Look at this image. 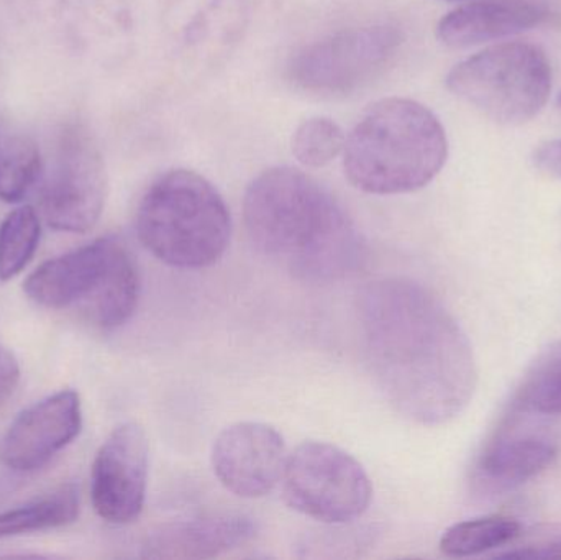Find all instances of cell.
Listing matches in <instances>:
<instances>
[{
	"instance_id": "cell-1",
	"label": "cell",
	"mask_w": 561,
	"mask_h": 560,
	"mask_svg": "<svg viewBox=\"0 0 561 560\" xmlns=\"http://www.w3.org/2000/svg\"><path fill=\"white\" fill-rule=\"evenodd\" d=\"M366 361L402 416L424 426L457 418L477 388V362L463 329L440 299L405 278L369 283L359 296Z\"/></svg>"
},
{
	"instance_id": "cell-2",
	"label": "cell",
	"mask_w": 561,
	"mask_h": 560,
	"mask_svg": "<svg viewBox=\"0 0 561 560\" xmlns=\"http://www.w3.org/2000/svg\"><path fill=\"white\" fill-rule=\"evenodd\" d=\"M247 232L260 252L304 279H335L358 268L362 236L336 197L290 167L263 171L243 199Z\"/></svg>"
},
{
	"instance_id": "cell-3",
	"label": "cell",
	"mask_w": 561,
	"mask_h": 560,
	"mask_svg": "<svg viewBox=\"0 0 561 560\" xmlns=\"http://www.w3.org/2000/svg\"><path fill=\"white\" fill-rule=\"evenodd\" d=\"M342 155L345 176L356 190L376 196L414 193L447 163V132L427 105L381 99L363 112Z\"/></svg>"
},
{
	"instance_id": "cell-4",
	"label": "cell",
	"mask_w": 561,
	"mask_h": 560,
	"mask_svg": "<svg viewBox=\"0 0 561 560\" xmlns=\"http://www.w3.org/2000/svg\"><path fill=\"white\" fill-rule=\"evenodd\" d=\"M135 224L145 249L181 270L216 265L232 237L226 201L210 181L190 170L157 178L138 204Z\"/></svg>"
},
{
	"instance_id": "cell-5",
	"label": "cell",
	"mask_w": 561,
	"mask_h": 560,
	"mask_svg": "<svg viewBox=\"0 0 561 560\" xmlns=\"http://www.w3.org/2000/svg\"><path fill=\"white\" fill-rule=\"evenodd\" d=\"M23 289L43 308L78 306L92 324L111 331L134 316L140 299V273L125 243L102 237L39 265Z\"/></svg>"
},
{
	"instance_id": "cell-6",
	"label": "cell",
	"mask_w": 561,
	"mask_h": 560,
	"mask_svg": "<svg viewBox=\"0 0 561 560\" xmlns=\"http://www.w3.org/2000/svg\"><path fill=\"white\" fill-rule=\"evenodd\" d=\"M447 88L455 98L501 125H523L540 114L552 92V66L533 43L491 46L451 68Z\"/></svg>"
},
{
	"instance_id": "cell-7",
	"label": "cell",
	"mask_w": 561,
	"mask_h": 560,
	"mask_svg": "<svg viewBox=\"0 0 561 560\" xmlns=\"http://www.w3.org/2000/svg\"><path fill=\"white\" fill-rule=\"evenodd\" d=\"M284 500L294 512L345 525L365 515L373 499L368 473L355 457L327 443L300 444L287 457Z\"/></svg>"
},
{
	"instance_id": "cell-8",
	"label": "cell",
	"mask_w": 561,
	"mask_h": 560,
	"mask_svg": "<svg viewBox=\"0 0 561 560\" xmlns=\"http://www.w3.org/2000/svg\"><path fill=\"white\" fill-rule=\"evenodd\" d=\"M404 36L398 26L342 30L304 46L290 59L294 88L316 95H348L382 75L398 56Z\"/></svg>"
},
{
	"instance_id": "cell-9",
	"label": "cell",
	"mask_w": 561,
	"mask_h": 560,
	"mask_svg": "<svg viewBox=\"0 0 561 560\" xmlns=\"http://www.w3.org/2000/svg\"><path fill=\"white\" fill-rule=\"evenodd\" d=\"M105 197L107 171L101 150L88 132L71 128L62 135L43 184V216L53 229L84 233L101 219Z\"/></svg>"
},
{
	"instance_id": "cell-10",
	"label": "cell",
	"mask_w": 561,
	"mask_h": 560,
	"mask_svg": "<svg viewBox=\"0 0 561 560\" xmlns=\"http://www.w3.org/2000/svg\"><path fill=\"white\" fill-rule=\"evenodd\" d=\"M150 449L137 423L115 427L92 464L91 499L95 513L112 525H128L140 516L147 499Z\"/></svg>"
},
{
	"instance_id": "cell-11",
	"label": "cell",
	"mask_w": 561,
	"mask_h": 560,
	"mask_svg": "<svg viewBox=\"0 0 561 560\" xmlns=\"http://www.w3.org/2000/svg\"><path fill=\"white\" fill-rule=\"evenodd\" d=\"M287 449L279 431L265 423H237L217 437L213 469L240 499H262L283 482Z\"/></svg>"
},
{
	"instance_id": "cell-12",
	"label": "cell",
	"mask_w": 561,
	"mask_h": 560,
	"mask_svg": "<svg viewBox=\"0 0 561 560\" xmlns=\"http://www.w3.org/2000/svg\"><path fill=\"white\" fill-rule=\"evenodd\" d=\"M81 398L62 390L19 414L0 441V462L13 472L42 469L81 433Z\"/></svg>"
},
{
	"instance_id": "cell-13",
	"label": "cell",
	"mask_w": 561,
	"mask_h": 560,
	"mask_svg": "<svg viewBox=\"0 0 561 560\" xmlns=\"http://www.w3.org/2000/svg\"><path fill=\"white\" fill-rule=\"evenodd\" d=\"M546 19L547 10L529 0H481L448 12L437 36L448 48H471L527 32Z\"/></svg>"
},
{
	"instance_id": "cell-14",
	"label": "cell",
	"mask_w": 561,
	"mask_h": 560,
	"mask_svg": "<svg viewBox=\"0 0 561 560\" xmlns=\"http://www.w3.org/2000/svg\"><path fill=\"white\" fill-rule=\"evenodd\" d=\"M256 526L245 515H217L161 526L144 546L147 559H210L245 545Z\"/></svg>"
},
{
	"instance_id": "cell-15",
	"label": "cell",
	"mask_w": 561,
	"mask_h": 560,
	"mask_svg": "<svg viewBox=\"0 0 561 560\" xmlns=\"http://www.w3.org/2000/svg\"><path fill=\"white\" fill-rule=\"evenodd\" d=\"M557 447L542 437H514L488 447L478 477L488 489L506 492L542 473L556 460Z\"/></svg>"
},
{
	"instance_id": "cell-16",
	"label": "cell",
	"mask_w": 561,
	"mask_h": 560,
	"mask_svg": "<svg viewBox=\"0 0 561 560\" xmlns=\"http://www.w3.org/2000/svg\"><path fill=\"white\" fill-rule=\"evenodd\" d=\"M79 490L75 485L56 489L19 508L0 513V539L71 525L79 516Z\"/></svg>"
},
{
	"instance_id": "cell-17",
	"label": "cell",
	"mask_w": 561,
	"mask_h": 560,
	"mask_svg": "<svg viewBox=\"0 0 561 560\" xmlns=\"http://www.w3.org/2000/svg\"><path fill=\"white\" fill-rule=\"evenodd\" d=\"M520 536V525L507 516H486L458 523L444 533L440 551L450 558H470L511 545Z\"/></svg>"
},
{
	"instance_id": "cell-18",
	"label": "cell",
	"mask_w": 561,
	"mask_h": 560,
	"mask_svg": "<svg viewBox=\"0 0 561 560\" xmlns=\"http://www.w3.org/2000/svg\"><path fill=\"white\" fill-rule=\"evenodd\" d=\"M42 176L38 147L26 135L0 130V197L19 203Z\"/></svg>"
},
{
	"instance_id": "cell-19",
	"label": "cell",
	"mask_w": 561,
	"mask_h": 560,
	"mask_svg": "<svg viewBox=\"0 0 561 560\" xmlns=\"http://www.w3.org/2000/svg\"><path fill=\"white\" fill-rule=\"evenodd\" d=\"M42 226L35 209L22 206L0 224V279L19 275L38 249Z\"/></svg>"
},
{
	"instance_id": "cell-20",
	"label": "cell",
	"mask_w": 561,
	"mask_h": 560,
	"mask_svg": "<svg viewBox=\"0 0 561 560\" xmlns=\"http://www.w3.org/2000/svg\"><path fill=\"white\" fill-rule=\"evenodd\" d=\"M345 141V132L335 121L312 117L294 132L293 155L304 167H325L343 153Z\"/></svg>"
},
{
	"instance_id": "cell-21",
	"label": "cell",
	"mask_w": 561,
	"mask_h": 560,
	"mask_svg": "<svg viewBox=\"0 0 561 560\" xmlns=\"http://www.w3.org/2000/svg\"><path fill=\"white\" fill-rule=\"evenodd\" d=\"M519 401L523 408L534 413L561 414V342L534 365L524 381Z\"/></svg>"
},
{
	"instance_id": "cell-22",
	"label": "cell",
	"mask_w": 561,
	"mask_h": 560,
	"mask_svg": "<svg viewBox=\"0 0 561 560\" xmlns=\"http://www.w3.org/2000/svg\"><path fill=\"white\" fill-rule=\"evenodd\" d=\"M503 559H530L550 560L561 559V528H550L549 532L534 536L530 541L517 546L506 555H500Z\"/></svg>"
},
{
	"instance_id": "cell-23",
	"label": "cell",
	"mask_w": 561,
	"mask_h": 560,
	"mask_svg": "<svg viewBox=\"0 0 561 560\" xmlns=\"http://www.w3.org/2000/svg\"><path fill=\"white\" fill-rule=\"evenodd\" d=\"M534 164L547 176L561 180V140H550L534 151Z\"/></svg>"
},
{
	"instance_id": "cell-24",
	"label": "cell",
	"mask_w": 561,
	"mask_h": 560,
	"mask_svg": "<svg viewBox=\"0 0 561 560\" xmlns=\"http://www.w3.org/2000/svg\"><path fill=\"white\" fill-rule=\"evenodd\" d=\"M19 380L20 367L15 355L7 348L0 347V407L15 391Z\"/></svg>"
},
{
	"instance_id": "cell-25",
	"label": "cell",
	"mask_w": 561,
	"mask_h": 560,
	"mask_svg": "<svg viewBox=\"0 0 561 560\" xmlns=\"http://www.w3.org/2000/svg\"><path fill=\"white\" fill-rule=\"evenodd\" d=\"M448 2H463V0H448Z\"/></svg>"
},
{
	"instance_id": "cell-26",
	"label": "cell",
	"mask_w": 561,
	"mask_h": 560,
	"mask_svg": "<svg viewBox=\"0 0 561 560\" xmlns=\"http://www.w3.org/2000/svg\"><path fill=\"white\" fill-rule=\"evenodd\" d=\"M559 105L561 107V94H560V98H559Z\"/></svg>"
}]
</instances>
